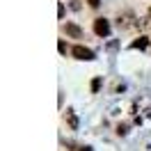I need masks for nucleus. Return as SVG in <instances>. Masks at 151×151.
Masks as SVG:
<instances>
[{"instance_id":"7ed1b4c3","label":"nucleus","mask_w":151,"mask_h":151,"mask_svg":"<svg viewBox=\"0 0 151 151\" xmlns=\"http://www.w3.org/2000/svg\"><path fill=\"white\" fill-rule=\"evenodd\" d=\"M94 32L99 37H108V35H110V23L105 19H96L94 21Z\"/></svg>"},{"instance_id":"423d86ee","label":"nucleus","mask_w":151,"mask_h":151,"mask_svg":"<svg viewBox=\"0 0 151 151\" xmlns=\"http://www.w3.org/2000/svg\"><path fill=\"white\" fill-rule=\"evenodd\" d=\"M147 46V37H140L137 41H133V48H144Z\"/></svg>"},{"instance_id":"9b49d317","label":"nucleus","mask_w":151,"mask_h":151,"mask_svg":"<svg viewBox=\"0 0 151 151\" xmlns=\"http://www.w3.org/2000/svg\"><path fill=\"white\" fill-rule=\"evenodd\" d=\"M87 2H89V7H99L101 5V0H87Z\"/></svg>"},{"instance_id":"f8f14e48","label":"nucleus","mask_w":151,"mask_h":151,"mask_svg":"<svg viewBox=\"0 0 151 151\" xmlns=\"http://www.w3.org/2000/svg\"><path fill=\"white\" fill-rule=\"evenodd\" d=\"M71 7H73V9L78 12V9H80V0H73V2H71Z\"/></svg>"},{"instance_id":"9d476101","label":"nucleus","mask_w":151,"mask_h":151,"mask_svg":"<svg viewBox=\"0 0 151 151\" xmlns=\"http://www.w3.org/2000/svg\"><path fill=\"white\" fill-rule=\"evenodd\" d=\"M126 128H128V126H126V124H122V126L117 128V133H119V135H124V133H126Z\"/></svg>"},{"instance_id":"2eb2a0df","label":"nucleus","mask_w":151,"mask_h":151,"mask_svg":"<svg viewBox=\"0 0 151 151\" xmlns=\"http://www.w3.org/2000/svg\"><path fill=\"white\" fill-rule=\"evenodd\" d=\"M149 19H151V7H149Z\"/></svg>"},{"instance_id":"ddd939ff","label":"nucleus","mask_w":151,"mask_h":151,"mask_svg":"<svg viewBox=\"0 0 151 151\" xmlns=\"http://www.w3.org/2000/svg\"><path fill=\"white\" fill-rule=\"evenodd\" d=\"M78 151H92V147H80Z\"/></svg>"},{"instance_id":"1a4fd4ad","label":"nucleus","mask_w":151,"mask_h":151,"mask_svg":"<svg viewBox=\"0 0 151 151\" xmlns=\"http://www.w3.org/2000/svg\"><path fill=\"white\" fill-rule=\"evenodd\" d=\"M57 48H60V53H66V44H64V41H60V44H57Z\"/></svg>"},{"instance_id":"20e7f679","label":"nucleus","mask_w":151,"mask_h":151,"mask_svg":"<svg viewBox=\"0 0 151 151\" xmlns=\"http://www.w3.org/2000/svg\"><path fill=\"white\" fill-rule=\"evenodd\" d=\"M64 30H66V35H69L71 39H83V30L78 28L76 23H66V25H64Z\"/></svg>"},{"instance_id":"4468645a","label":"nucleus","mask_w":151,"mask_h":151,"mask_svg":"<svg viewBox=\"0 0 151 151\" xmlns=\"http://www.w3.org/2000/svg\"><path fill=\"white\" fill-rule=\"evenodd\" d=\"M147 117H151V110H147Z\"/></svg>"},{"instance_id":"f257e3e1","label":"nucleus","mask_w":151,"mask_h":151,"mask_svg":"<svg viewBox=\"0 0 151 151\" xmlns=\"http://www.w3.org/2000/svg\"><path fill=\"white\" fill-rule=\"evenodd\" d=\"M137 21H140V19H135L133 12H124V14H119L117 23H119V28H122V30H131V28H137Z\"/></svg>"},{"instance_id":"f03ea898","label":"nucleus","mask_w":151,"mask_h":151,"mask_svg":"<svg viewBox=\"0 0 151 151\" xmlns=\"http://www.w3.org/2000/svg\"><path fill=\"white\" fill-rule=\"evenodd\" d=\"M71 55L76 57V60H94V53L89 50V48H85V46H73L71 48Z\"/></svg>"},{"instance_id":"6e6552de","label":"nucleus","mask_w":151,"mask_h":151,"mask_svg":"<svg viewBox=\"0 0 151 151\" xmlns=\"http://www.w3.org/2000/svg\"><path fill=\"white\" fill-rule=\"evenodd\" d=\"M57 16L64 19V5H62V2H60V7H57Z\"/></svg>"},{"instance_id":"39448f33","label":"nucleus","mask_w":151,"mask_h":151,"mask_svg":"<svg viewBox=\"0 0 151 151\" xmlns=\"http://www.w3.org/2000/svg\"><path fill=\"white\" fill-rule=\"evenodd\" d=\"M64 117H66V122H69V126H71V128L76 131V128H78V119H76L73 110H66V114H64Z\"/></svg>"},{"instance_id":"0eeeda50","label":"nucleus","mask_w":151,"mask_h":151,"mask_svg":"<svg viewBox=\"0 0 151 151\" xmlns=\"http://www.w3.org/2000/svg\"><path fill=\"white\" fill-rule=\"evenodd\" d=\"M99 87H101V78H94L92 80V92H99Z\"/></svg>"}]
</instances>
